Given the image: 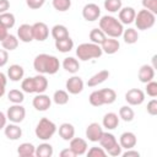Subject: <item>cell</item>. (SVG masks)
Returning a JSON list of instances; mask_svg holds the SVG:
<instances>
[{
	"label": "cell",
	"mask_w": 157,
	"mask_h": 157,
	"mask_svg": "<svg viewBox=\"0 0 157 157\" xmlns=\"http://www.w3.org/2000/svg\"><path fill=\"white\" fill-rule=\"evenodd\" d=\"M33 67L38 74H49L54 75L60 67L59 59L49 54H38L33 60Z\"/></svg>",
	"instance_id": "6da1fadb"
},
{
	"label": "cell",
	"mask_w": 157,
	"mask_h": 157,
	"mask_svg": "<svg viewBox=\"0 0 157 157\" xmlns=\"http://www.w3.org/2000/svg\"><path fill=\"white\" fill-rule=\"evenodd\" d=\"M99 28L104 32L105 36H108L110 38H119L124 31L121 22L118 18H115L114 16H109V15L101 17Z\"/></svg>",
	"instance_id": "7a4b0ae2"
},
{
	"label": "cell",
	"mask_w": 157,
	"mask_h": 157,
	"mask_svg": "<svg viewBox=\"0 0 157 157\" xmlns=\"http://www.w3.org/2000/svg\"><path fill=\"white\" fill-rule=\"evenodd\" d=\"M102 54H103V52H102L101 45L94 44L92 42L91 43H82L76 48V55L82 61L101 58Z\"/></svg>",
	"instance_id": "3957f363"
},
{
	"label": "cell",
	"mask_w": 157,
	"mask_h": 157,
	"mask_svg": "<svg viewBox=\"0 0 157 157\" xmlns=\"http://www.w3.org/2000/svg\"><path fill=\"white\" fill-rule=\"evenodd\" d=\"M55 131H56V125L52 120H49L48 118H42L38 121L36 130H34L36 136L43 141L52 139L53 135L55 134Z\"/></svg>",
	"instance_id": "277c9868"
},
{
	"label": "cell",
	"mask_w": 157,
	"mask_h": 157,
	"mask_svg": "<svg viewBox=\"0 0 157 157\" xmlns=\"http://www.w3.org/2000/svg\"><path fill=\"white\" fill-rule=\"evenodd\" d=\"M137 29H141V31H146V29H150L153 27L155 22H156V15L152 13L151 11L144 9V10H140L136 15H135V20H134Z\"/></svg>",
	"instance_id": "5b68a950"
},
{
	"label": "cell",
	"mask_w": 157,
	"mask_h": 157,
	"mask_svg": "<svg viewBox=\"0 0 157 157\" xmlns=\"http://www.w3.org/2000/svg\"><path fill=\"white\" fill-rule=\"evenodd\" d=\"M25 117H26V109L21 104H13V105L9 107V109L6 112V118L11 123L18 124L25 119Z\"/></svg>",
	"instance_id": "8992f818"
},
{
	"label": "cell",
	"mask_w": 157,
	"mask_h": 157,
	"mask_svg": "<svg viewBox=\"0 0 157 157\" xmlns=\"http://www.w3.org/2000/svg\"><path fill=\"white\" fill-rule=\"evenodd\" d=\"M125 101L130 105H140L145 101V93L140 88H131L125 93Z\"/></svg>",
	"instance_id": "52a82bcc"
},
{
	"label": "cell",
	"mask_w": 157,
	"mask_h": 157,
	"mask_svg": "<svg viewBox=\"0 0 157 157\" xmlns=\"http://www.w3.org/2000/svg\"><path fill=\"white\" fill-rule=\"evenodd\" d=\"M99 16H101V9H99V6L97 4L91 2V4H87V5L83 6V9H82V17L86 21H90V22L96 21V20L99 18Z\"/></svg>",
	"instance_id": "ba28073f"
},
{
	"label": "cell",
	"mask_w": 157,
	"mask_h": 157,
	"mask_svg": "<svg viewBox=\"0 0 157 157\" xmlns=\"http://www.w3.org/2000/svg\"><path fill=\"white\" fill-rule=\"evenodd\" d=\"M32 32H33V39L38 42H43L49 36V28L44 22H36L32 25Z\"/></svg>",
	"instance_id": "9c48e42d"
},
{
	"label": "cell",
	"mask_w": 157,
	"mask_h": 157,
	"mask_svg": "<svg viewBox=\"0 0 157 157\" xmlns=\"http://www.w3.org/2000/svg\"><path fill=\"white\" fill-rule=\"evenodd\" d=\"M33 107L39 110V112H45L50 108L52 105V99L49 98V96L44 94V93H37V96L33 98V102H32Z\"/></svg>",
	"instance_id": "30bf717a"
},
{
	"label": "cell",
	"mask_w": 157,
	"mask_h": 157,
	"mask_svg": "<svg viewBox=\"0 0 157 157\" xmlns=\"http://www.w3.org/2000/svg\"><path fill=\"white\" fill-rule=\"evenodd\" d=\"M103 134V128L98 123H91L86 128V137L92 142H98Z\"/></svg>",
	"instance_id": "8fae6325"
},
{
	"label": "cell",
	"mask_w": 157,
	"mask_h": 157,
	"mask_svg": "<svg viewBox=\"0 0 157 157\" xmlns=\"http://www.w3.org/2000/svg\"><path fill=\"white\" fill-rule=\"evenodd\" d=\"M66 90L71 94H78L83 90V81L78 76H72L66 81Z\"/></svg>",
	"instance_id": "7c38bea8"
},
{
	"label": "cell",
	"mask_w": 157,
	"mask_h": 157,
	"mask_svg": "<svg viewBox=\"0 0 157 157\" xmlns=\"http://www.w3.org/2000/svg\"><path fill=\"white\" fill-rule=\"evenodd\" d=\"M70 148L74 151V153L76 156H82V155H85L87 152L88 146H87L86 140H83L81 137H75L74 136L70 140Z\"/></svg>",
	"instance_id": "4fadbf2b"
},
{
	"label": "cell",
	"mask_w": 157,
	"mask_h": 157,
	"mask_svg": "<svg viewBox=\"0 0 157 157\" xmlns=\"http://www.w3.org/2000/svg\"><path fill=\"white\" fill-rule=\"evenodd\" d=\"M118 12H119V21L121 22V25H130L134 22L135 15H136V11L134 7L131 6L121 7Z\"/></svg>",
	"instance_id": "5bb4252c"
},
{
	"label": "cell",
	"mask_w": 157,
	"mask_h": 157,
	"mask_svg": "<svg viewBox=\"0 0 157 157\" xmlns=\"http://www.w3.org/2000/svg\"><path fill=\"white\" fill-rule=\"evenodd\" d=\"M136 142H137L136 135L134 132H131V131H125L119 137V145L121 146V148H125V150L135 147Z\"/></svg>",
	"instance_id": "9a60e30c"
},
{
	"label": "cell",
	"mask_w": 157,
	"mask_h": 157,
	"mask_svg": "<svg viewBox=\"0 0 157 157\" xmlns=\"http://www.w3.org/2000/svg\"><path fill=\"white\" fill-rule=\"evenodd\" d=\"M17 38L23 43H29L33 40V32H32V25L23 23L17 29Z\"/></svg>",
	"instance_id": "2e32d148"
},
{
	"label": "cell",
	"mask_w": 157,
	"mask_h": 157,
	"mask_svg": "<svg viewBox=\"0 0 157 157\" xmlns=\"http://www.w3.org/2000/svg\"><path fill=\"white\" fill-rule=\"evenodd\" d=\"M137 77H139V80H140V82L147 83V82H150L151 80H153V77H155V69L152 67V65L145 64V65H142V66L139 69Z\"/></svg>",
	"instance_id": "e0dca14e"
},
{
	"label": "cell",
	"mask_w": 157,
	"mask_h": 157,
	"mask_svg": "<svg viewBox=\"0 0 157 157\" xmlns=\"http://www.w3.org/2000/svg\"><path fill=\"white\" fill-rule=\"evenodd\" d=\"M101 48H102V52L105 53V54H115L119 48H120V43L118 42V39L115 38H105V40L101 44Z\"/></svg>",
	"instance_id": "ac0fdd59"
},
{
	"label": "cell",
	"mask_w": 157,
	"mask_h": 157,
	"mask_svg": "<svg viewBox=\"0 0 157 157\" xmlns=\"http://www.w3.org/2000/svg\"><path fill=\"white\" fill-rule=\"evenodd\" d=\"M4 132H5V136H6L9 140H13V141H15V140H18V139L22 136V129H21L16 123L5 125Z\"/></svg>",
	"instance_id": "d6986e66"
},
{
	"label": "cell",
	"mask_w": 157,
	"mask_h": 157,
	"mask_svg": "<svg viewBox=\"0 0 157 157\" xmlns=\"http://www.w3.org/2000/svg\"><path fill=\"white\" fill-rule=\"evenodd\" d=\"M109 75H110V74H109L108 70H101V71H98L97 74H94L93 76H91V77L88 78L87 86H88V87H96V86L103 83V82L109 77Z\"/></svg>",
	"instance_id": "ffe728a7"
},
{
	"label": "cell",
	"mask_w": 157,
	"mask_h": 157,
	"mask_svg": "<svg viewBox=\"0 0 157 157\" xmlns=\"http://www.w3.org/2000/svg\"><path fill=\"white\" fill-rule=\"evenodd\" d=\"M34 93H43L48 88V80L43 74H38L37 76L32 77Z\"/></svg>",
	"instance_id": "44dd1931"
},
{
	"label": "cell",
	"mask_w": 157,
	"mask_h": 157,
	"mask_svg": "<svg viewBox=\"0 0 157 157\" xmlns=\"http://www.w3.org/2000/svg\"><path fill=\"white\" fill-rule=\"evenodd\" d=\"M23 75H25V70L18 64H12L7 69V77L11 81H15V82L16 81H20V80L23 78Z\"/></svg>",
	"instance_id": "7402d4cb"
},
{
	"label": "cell",
	"mask_w": 157,
	"mask_h": 157,
	"mask_svg": "<svg viewBox=\"0 0 157 157\" xmlns=\"http://www.w3.org/2000/svg\"><path fill=\"white\" fill-rule=\"evenodd\" d=\"M102 124H103V126H104L107 130H114V129L118 128V125H119V118H118V115H117L115 113L109 112V113H107V114L103 117Z\"/></svg>",
	"instance_id": "603a6c76"
},
{
	"label": "cell",
	"mask_w": 157,
	"mask_h": 157,
	"mask_svg": "<svg viewBox=\"0 0 157 157\" xmlns=\"http://www.w3.org/2000/svg\"><path fill=\"white\" fill-rule=\"evenodd\" d=\"M59 135L63 140L65 141H70L74 136H75V128L72 124L70 123H63L59 126Z\"/></svg>",
	"instance_id": "cb8c5ba5"
},
{
	"label": "cell",
	"mask_w": 157,
	"mask_h": 157,
	"mask_svg": "<svg viewBox=\"0 0 157 157\" xmlns=\"http://www.w3.org/2000/svg\"><path fill=\"white\" fill-rule=\"evenodd\" d=\"M98 142L101 144V147L105 150V152H107L109 148H112L114 145L118 144V141H117V139H115V136H114L113 134H110V132H104V131H103V134H102V136H101V139H99Z\"/></svg>",
	"instance_id": "d4e9b609"
},
{
	"label": "cell",
	"mask_w": 157,
	"mask_h": 157,
	"mask_svg": "<svg viewBox=\"0 0 157 157\" xmlns=\"http://www.w3.org/2000/svg\"><path fill=\"white\" fill-rule=\"evenodd\" d=\"M55 48L60 53H69L74 48V40L70 38V36L63 39H58L55 40Z\"/></svg>",
	"instance_id": "484cf974"
},
{
	"label": "cell",
	"mask_w": 157,
	"mask_h": 157,
	"mask_svg": "<svg viewBox=\"0 0 157 157\" xmlns=\"http://www.w3.org/2000/svg\"><path fill=\"white\" fill-rule=\"evenodd\" d=\"M63 67L67 72H70V74H76L80 70V63L77 61V59H75L72 56H69V58H65L64 59Z\"/></svg>",
	"instance_id": "4316f807"
},
{
	"label": "cell",
	"mask_w": 157,
	"mask_h": 157,
	"mask_svg": "<svg viewBox=\"0 0 157 157\" xmlns=\"http://www.w3.org/2000/svg\"><path fill=\"white\" fill-rule=\"evenodd\" d=\"M17 153L20 157H32L36 153V147L31 142H23L17 147Z\"/></svg>",
	"instance_id": "83f0119b"
},
{
	"label": "cell",
	"mask_w": 157,
	"mask_h": 157,
	"mask_svg": "<svg viewBox=\"0 0 157 157\" xmlns=\"http://www.w3.org/2000/svg\"><path fill=\"white\" fill-rule=\"evenodd\" d=\"M15 22H16V18H15V15L11 13V12H2L0 13V26L10 29L15 26Z\"/></svg>",
	"instance_id": "f1b7e54d"
},
{
	"label": "cell",
	"mask_w": 157,
	"mask_h": 157,
	"mask_svg": "<svg viewBox=\"0 0 157 157\" xmlns=\"http://www.w3.org/2000/svg\"><path fill=\"white\" fill-rule=\"evenodd\" d=\"M53 146L50 144L43 142L38 147H36V153L34 156L37 157H52L53 156Z\"/></svg>",
	"instance_id": "f546056e"
},
{
	"label": "cell",
	"mask_w": 157,
	"mask_h": 157,
	"mask_svg": "<svg viewBox=\"0 0 157 157\" xmlns=\"http://www.w3.org/2000/svg\"><path fill=\"white\" fill-rule=\"evenodd\" d=\"M1 45L5 50H15L18 47V38L13 34H7L6 38L1 42Z\"/></svg>",
	"instance_id": "4dcf8cb0"
},
{
	"label": "cell",
	"mask_w": 157,
	"mask_h": 157,
	"mask_svg": "<svg viewBox=\"0 0 157 157\" xmlns=\"http://www.w3.org/2000/svg\"><path fill=\"white\" fill-rule=\"evenodd\" d=\"M52 36L55 40L69 37V31L64 25H55L52 28Z\"/></svg>",
	"instance_id": "1f68e13d"
},
{
	"label": "cell",
	"mask_w": 157,
	"mask_h": 157,
	"mask_svg": "<svg viewBox=\"0 0 157 157\" xmlns=\"http://www.w3.org/2000/svg\"><path fill=\"white\" fill-rule=\"evenodd\" d=\"M123 38L126 44H135L139 39V33L135 28H128L123 31Z\"/></svg>",
	"instance_id": "d6a6232c"
},
{
	"label": "cell",
	"mask_w": 157,
	"mask_h": 157,
	"mask_svg": "<svg viewBox=\"0 0 157 157\" xmlns=\"http://www.w3.org/2000/svg\"><path fill=\"white\" fill-rule=\"evenodd\" d=\"M105 38H107V36L104 34V32H103L101 28H93V29H91V32H90V39H91V42L94 43V44L101 45V44L105 40Z\"/></svg>",
	"instance_id": "836d02e7"
},
{
	"label": "cell",
	"mask_w": 157,
	"mask_h": 157,
	"mask_svg": "<svg viewBox=\"0 0 157 157\" xmlns=\"http://www.w3.org/2000/svg\"><path fill=\"white\" fill-rule=\"evenodd\" d=\"M99 91H101V94H102V98H103V103L104 104H112V103L115 102L117 93H115L114 90H112V88H102Z\"/></svg>",
	"instance_id": "e575fe53"
},
{
	"label": "cell",
	"mask_w": 157,
	"mask_h": 157,
	"mask_svg": "<svg viewBox=\"0 0 157 157\" xmlns=\"http://www.w3.org/2000/svg\"><path fill=\"white\" fill-rule=\"evenodd\" d=\"M53 101L58 105H64V104H66L69 102V94L64 90H58L53 94Z\"/></svg>",
	"instance_id": "d590c367"
},
{
	"label": "cell",
	"mask_w": 157,
	"mask_h": 157,
	"mask_svg": "<svg viewBox=\"0 0 157 157\" xmlns=\"http://www.w3.org/2000/svg\"><path fill=\"white\" fill-rule=\"evenodd\" d=\"M135 117V113L130 105H123L119 109V118L123 119L124 121H131Z\"/></svg>",
	"instance_id": "8d00e7d4"
},
{
	"label": "cell",
	"mask_w": 157,
	"mask_h": 157,
	"mask_svg": "<svg viewBox=\"0 0 157 157\" xmlns=\"http://www.w3.org/2000/svg\"><path fill=\"white\" fill-rule=\"evenodd\" d=\"M7 98L10 102H12L13 104H21L25 99V96H23V91H20V90H11L9 93H7Z\"/></svg>",
	"instance_id": "74e56055"
},
{
	"label": "cell",
	"mask_w": 157,
	"mask_h": 157,
	"mask_svg": "<svg viewBox=\"0 0 157 157\" xmlns=\"http://www.w3.org/2000/svg\"><path fill=\"white\" fill-rule=\"evenodd\" d=\"M123 6L121 0H104V9L108 12H118Z\"/></svg>",
	"instance_id": "f35d334b"
},
{
	"label": "cell",
	"mask_w": 157,
	"mask_h": 157,
	"mask_svg": "<svg viewBox=\"0 0 157 157\" xmlns=\"http://www.w3.org/2000/svg\"><path fill=\"white\" fill-rule=\"evenodd\" d=\"M88 101H90L91 105H93V107H101V105H103V104H104V103H103V98H102V94H101V91H99V90L93 91V92L90 94Z\"/></svg>",
	"instance_id": "ab89813d"
},
{
	"label": "cell",
	"mask_w": 157,
	"mask_h": 157,
	"mask_svg": "<svg viewBox=\"0 0 157 157\" xmlns=\"http://www.w3.org/2000/svg\"><path fill=\"white\" fill-rule=\"evenodd\" d=\"M53 7L60 12L67 11L71 7V0H53Z\"/></svg>",
	"instance_id": "60d3db41"
},
{
	"label": "cell",
	"mask_w": 157,
	"mask_h": 157,
	"mask_svg": "<svg viewBox=\"0 0 157 157\" xmlns=\"http://www.w3.org/2000/svg\"><path fill=\"white\" fill-rule=\"evenodd\" d=\"M21 88H22V91L26 92V93H34L32 77L23 78V80H22V83H21Z\"/></svg>",
	"instance_id": "b9f144b4"
},
{
	"label": "cell",
	"mask_w": 157,
	"mask_h": 157,
	"mask_svg": "<svg viewBox=\"0 0 157 157\" xmlns=\"http://www.w3.org/2000/svg\"><path fill=\"white\" fill-rule=\"evenodd\" d=\"M86 153L88 157H104L107 155L105 150L102 147H91Z\"/></svg>",
	"instance_id": "7bdbcfd3"
},
{
	"label": "cell",
	"mask_w": 157,
	"mask_h": 157,
	"mask_svg": "<svg viewBox=\"0 0 157 157\" xmlns=\"http://www.w3.org/2000/svg\"><path fill=\"white\" fill-rule=\"evenodd\" d=\"M146 93L150 97H157V82L151 80L146 83Z\"/></svg>",
	"instance_id": "ee69618b"
},
{
	"label": "cell",
	"mask_w": 157,
	"mask_h": 157,
	"mask_svg": "<svg viewBox=\"0 0 157 157\" xmlns=\"http://www.w3.org/2000/svg\"><path fill=\"white\" fill-rule=\"evenodd\" d=\"M142 6L152 13H157V0H142Z\"/></svg>",
	"instance_id": "f6af8a7d"
},
{
	"label": "cell",
	"mask_w": 157,
	"mask_h": 157,
	"mask_svg": "<svg viewBox=\"0 0 157 157\" xmlns=\"http://www.w3.org/2000/svg\"><path fill=\"white\" fill-rule=\"evenodd\" d=\"M26 2H27V6L29 9L37 10V9H39V7H42L44 5L45 0H26Z\"/></svg>",
	"instance_id": "bcb514c9"
},
{
	"label": "cell",
	"mask_w": 157,
	"mask_h": 157,
	"mask_svg": "<svg viewBox=\"0 0 157 157\" xmlns=\"http://www.w3.org/2000/svg\"><path fill=\"white\" fill-rule=\"evenodd\" d=\"M147 113L150 115H157V99H151L147 103Z\"/></svg>",
	"instance_id": "7dc6e473"
},
{
	"label": "cell",
	"mask_w": 157,
	"mask_h": 157,
	"mask_svg": "<svg viewBox=\"0 0 157 157\" xmlns=\"http://www.w3.org/2000/svg\"><path fill=\"white\" fill-rule=\"evenodd\" d=\"M6 83H7V77L4 72L0 71V98L5 94V87H6Z\"/></svg>",
	"instance_id": "c3c4849f"
},
{
	"label": "cell",
	"mask_w": 157,
	"mask_h": 157,
	"mask_svg": "<svg viewBox=\"0 0 157 157\" xmlns=\"http://www.w3.org/2000/svg\"><path fill=\"white\" fill-rule=\"evenodd\" d=\"M107 153L110 155V156H113V157H118V156L121 155V146H120L119 144H117V145H114L112 148H109V150L107 151Z\"/></svg>",
	"instance_id": "681fc988"
},
{
	"label": "cell",
	"mask_w": 157,
	"mask_h": 157,
	"mask_svg": "<svg viewBox=\"0 0 157 157\" xmlns=\"http://www.w3.org/2000/svg\"><path fill=\"white\" fill-rule=\"evenodd\" d=\"M7 60H9L7 50H5V49H0V67L5 66V65L7 64Z\"/></svg>",
	"instance_id": "f907efd6"
},
{
	"label": "cell",
	"mask_w": 157,
	"mask_h": 157,
	"mask_svg": "<svg viewBox=\"0 0 157 157\" xmlns=\"http://www.w3.org/2000/svg\"><path fill=\"white\" fill-rule=\"evenodd\" d=\"M60 157H76V155L74 153V151L70 147H67L60 152Z\"/></svg>",
	"instance_id": "816d5d0a"
},
{
	"label": "cell",
	"mask_w": 157,
	"mask_h": 157,
	"mask_svg": "<svg viewBox=\"0 0 157 157\" xmlns=\"http://www.w3.org/2000/svg\"><path fill=\"white\" fill-rule=\"evenodd\" d=\"M10 9V2L9 0H0V13L6 12Z\"/></svg>",
	"instance_id": "f5cc1de1"
},
{
	"label": "cell",
	"mask_w": 157,
	"mask_h": 157,
	"mask_svg": "<svg viewBox=\"0 0 157 157\" xmlns=\"http://www.w3.org/2000/svg\"><path fill=\"white\" fill-rule=\"evenodd\" d=\"M123 155V157H139L140 156V153L137 152V151H134L132 148H129V150H126L124 153H121Z\"/></svg>",
	"instance_id": "db71d44e"
},
{
	"label": "cell",
	"mask_w": 157,
	"mask_h": 157,
	"mask_svg": "<svg viewBox=\"0 0 157 157\" xmlns=\"http://www.w3.org/2000/svg\"><path fill=\"white\" fill-rule=\"evenodd\" d=\"M6 120H7L6 114H4V113L0 110V130L5 128V125H6Z\"/></svg>",
	"instance_id": "11a10c76"
},
{
	"label": "cell",
	"mask_w": 157,
	"mask_h": 157,
	"mask_svg": "<svg viewBox=\"0 0 157 157\" xmlns=\"http://www.w3.org/2000/svg\"><path fill=\"white\" fill-rule=\"evenodd\" d=\"M7 34H9V33H7V28L0 26V42H2V40L6 38Z\"/></svg>",
	"instance_id": "9f6ffc18"
}]
</instances>
